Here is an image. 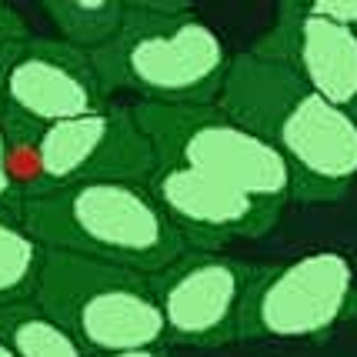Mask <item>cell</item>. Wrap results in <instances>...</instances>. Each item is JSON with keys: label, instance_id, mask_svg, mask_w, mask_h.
<instances>
[{"label": "cell", "instance_id": "1", "mask_svg": "<svg viewBox=\"0 0 357 357\" xmlns=\"http://www.w3.org/2000/svg\"><path fill=\"white\" fill-rule=\"evenodd\" d=\"M218 107L278 151L294 174V201H341L357 181V124L314 93L297 70L257 50L234 54Z\"/></svg>", "mask_w": 357, "mask_h": 357}, {"label": "cell", "instance_id": "2", "mask_svg": "<svg viewBox=\"0 0 357 357\" xmlns=\"http://www.w3.org/2000/svg\"><path fill=\"white\" fill-rule=\"evenodd\" d=\"M14 214L44 250L121 264L151 278L190 250L147 184L57 187L20 201Z\"/></svg>", "mask_w": 357, "mask_h": 357}, {"label": "cell", "instance_id": "3", "mask_svg": "<svg viewBox=\"0 0 357 357\" xmlns=\"http://www.w3.org/2000/svg\"><path fill=\"white\" fill-rule=\"evenodd\" d=\"M234 54L184 0H130L124 31L93 63L107 91H130L140 104H218Z\"/></svg>", "mask_w": 357, "mask_h": 357}, {"label": "cell", "instance_id": "4", "mask_svg": "<svg viewBox=\"0 0 357 357\" xmlns=\"http://www.w3.org/2000/svg\"><path fill=\"white\" fill-rule=\"evenodd\" d=\"M3 130L20 201L93 181L151 184L160 167L154 140L137 124L134 107H107L54 127H33L7 114Z\"/></svg>", "mask_w": 357, "mask_h": 357}, {"label": "cell", "instance_id": "5", "mask_svg": "<svg viewBox=\"0 0 357 357\" xmlns=\"http://www.w3.org/2000/svg\"><path fill=\"white\" fill-rule=\"evenodd\" d=\"M33 301L91 357L164 347L167 341L154 280L130 267L47 250Z\"/></svg>", "mask_w": 357, "mask_h": 357}, {"label": "cell", "instance_id": "6", "mask_svg": "<svg viewBox=\"0 0 357 357\" xmlns=\"http://www.w3.org/2000/svg\"><path fill=\"white\" fill-rule=\"evenodd\" d=\"M134 117L154 140L160 164L197 171L267 204L287 207V201H294V174L287 160L218 104H134Z\"/></svg>", "mask_w": 357, "mask_h": 357}, {"label": "cell", "instance_id": "7", "mask_svg": "<svg viewBox=\"0 0 357 357\" xmlns=\"http://www.w3.org/2000/svg\"><path fill=\"white\" fill-rule=\"evenodd\" d=\"M354 317V264L337 250H311L257 267L241 317V341H317Z\"/></svg>", "mask_w": 357, "mask_h": 357}, {"label": "cell", "instance_id": "8", "mask_svg": "<svg viewBox=\"0 0 357 357\" xmlns=\"http://www.w3.org/2000/svg\"><path fill=\"white\" fill-rule=\"evenodd\" d=\"M257 267L218 250H184L171 267L154 274L151 280L167 341L184 347L241 341V317Z\"/></svg>", "mask_w": 357, "mask_h": 357}, {"label": "cell", "instance_id": "9", "mask_svg": "<svg viewBox=\"0 0 357 357\" xmlns=\"http://www.w3.org/2000/svg\"><path fill=\"white\" fill-rule=\"evenodd\" d=\"M7 114L33 127L67 124L114 107L93 54L61 37H27L0 61Z\"/></svg>", "mask_w": 357, "mask_h": 357}, {"label": "cell", "instance_id": "10", "mask_svg": "<svg viewBox=\"0 0 357 357\" xmlns=\"http://www.w3.org/2000/svg\"><path fill=\"white\" fill-rule=\"evenodd\" d=\"M147 187L190 250H218L231 241H257L274 231L284 214L280 204H267L237 187L171 164H160Z\"/></svg>", "mask_w": 357, "mask_h": 357}, {"label": "cell", "instance_id": "11", "mask_svg": "<svg viewBox=\"0 0 357 357\" xmlns=\"http://www.w3.org/2000/svg\"><path fill=\"white\" fill-rule=\"evenodd\" d=\"M250 50L284 61L314 93L357 124V33L321 17L311 0L280 3L274 24Z\"/></svg>", "mask_w": 357, "mask_h": 357}, {"label": "cell", "instance_id": "12", "mask_svg": "<svg viewBox=\"0 0 357 357\" xmlns=\"http://www.w3.org/2000/svg\"><path fill=\"white\" fill-rule=\"evenodd\" d=\"M130 0H50L44 14L61 31V40L87 54H100L124 31Z\"/></svg>", "mask_w": 357, "mask_h": 357}, {"label": "cell", "instance_id": "13", "mask_svg": "<svg viewBox=\"0 0 357 357\" xmlns=\"http://www.w3.org/2000/svg\"><path fill=\"white\" fill-rule=\"evenodd\" d=\"M47 250L17 220V214H0V311L31 304L37 297Z\"/></svg>", "mask_w": 357, "mask_h": 357}, {"label": "cell", "instance_id": "14", "mask_svg": "<svg viewBox=\"0 0 357 357\" xmlns=\"http://www.w3.org/2000/svg\"><path fill=\"white\" fill-rule=\"evenodd\" d=\"M0 341L10 347L14 357H91L84 344L37 301L0 311Z\"/></svg>", "mask_w": 357, "mask_h": 357}, {"label": "cell", "instance_id": "15", "mask_svg": "<svg viewBox=\"0 0 357 357\" xmlns=\"http://www.w3.org/2000/svg\"><path fill=\"white\" fill-rule=\"evenodd\" d=\"M20 201V190L14 181V167H10V151H7V130L0 124V214H10Z\"/></svg>", "mask_w": 357, "mask_h": 357}, {"label": "cell", "instance_id": "16", "mask_svg": "<svg viewBox=\"0 0 357 357\" xmlns=\"http://www.w3.org/2000/svg\"><path fill=\"white\" fill-rule=\"evenodd\" d=\"M311 7L321 17H327V20L347 27L351 33H357V0H311Z\"/></svg>", "mask_w": 357, "mask_h": 357}, {"label": "cell", "instance_id": "17", "mask_svg": "<svg viewBox=\"0 0 357 357\" xmlns=\"http://www.w3.org/2000/svg\"><path fill=\"white\" fill-rule=\"evenodd\" d=\"M107 357H171L164 347H147V351H127V354H107Z\"/></svg>", "mask_w": 357, "mask_h": 357}, {"label": "cell", "instance_id": "18", "mask_svg": "<svg viewBox=\"0 0 357 357\" xmlns=\"http://www.w3.org/2000/svg\"><path fill=\"white\" fill-rule=\"evenodd\" d=\"M7 121V97H3V84H0V124Z\"/></svg>", "mask_w": 357, "mask_h": 357}, {"label": "cell", "instance_id": "19", "mask_svg": "<svg viewBox=\"0 0 357 357\" xmlns=\"http://www.w3.org/2000/svg\"><path fill=\"white\" fill-rule=\"evenodd\" d=\"M0 357H14V354H10V347H7L3 341H0Z\"/></svg>", "mask_w": 357, "mask_h": 357}]
</instances>
